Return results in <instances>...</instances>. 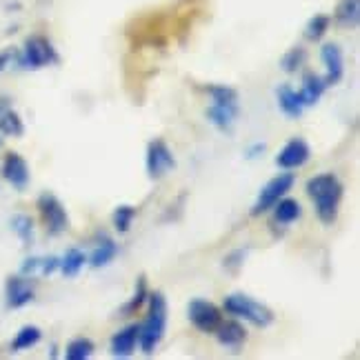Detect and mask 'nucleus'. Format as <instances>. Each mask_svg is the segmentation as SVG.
Masks as SVG:
<instances>
[{
    "label": "nucleus",
    "instance_id": "nucleus-1",
    "mask_svg": "<svg viewBox=\"0 0 360 360\" xmlns=\"http://www.w3.org/2000/svg\"><path fill=\"white\" fill-rule=\"evenodd\" d=\"M307 193L314 200L316 214L325 225H331L338 216L342 200V185L334 174H318L307 180Z\"/></svg>",
    "mask_w": 360,
    "mask_h": 360
},
{
    "label": "nucleus",
    "instance_id": "nucleus-2",
    "mask_svg": "<svg viewBox=\"0 0 360 360\" xmlns=\"http://www.w3.org/2000/svg\"><path fill=\"white\" fill-rule=\"evenodd\" d=\"M149 314L145 318V323L138 327V345L141 349L151 356L160 345L165 329H167V300L160 292L149 294Z\"/></svg>",
    "mask_w": 360,
    "mask_h": 360
},
{
    "label": "nucleus",
    "instance_id": "nucleus-3",
    "mask_svg": "<svg viewBox=\"0 0 360 360\" xmlns=\"http://www.w3.org/2000/svg\"><path fill=\"white\" fill-rule=\"evenodd\" d=\"M212 105L207 109V118H210L220 131H231L236 124L240 107H238V94L236 89L225 87V85H214L210 87Z\"/></svg>",
    "mask_w": 360,
    "mask_h": 360
},
{
    "label": "nucleus",
    "instance_id": "nucleus-4",
    "mask_svg": "<svg viewBox=\"0 0 360 360\" xmlns=\"http://www.w3.org/2000/svg\"><path fill=\"white\" fill-rule=\"evenodd\" d=\"M223 307L233 318H243V321L252 323L256 327H269L274 323L271 309H267L265 304H260L258 300L249 298L247 294H231V296H227Z\"/></svg>",
    "mask_w": 360,
    "mask_h": 360
},
{
    "label": "nucleus",
    "instance_id": "nucleus-5",
    "mask_svg": "<svg viewBox=\"0 0 360 360\" xmlns=\"http://www.w3.org/2000/svg\"><path fill=\"white\" fill-rule=\"evenodd\" d=\"M53 63H58V53L45 36L27 38L25 47L18 53V60H16V65L22 69H43Z\"/></svg>",
    "mask_w": 360,
    "mask_h": 360
},
{
    "label": "nucleus",
    "instance_id": "nucleus-6",
    "mask_svg": "<svg viewBox=\"0 0 360 360\" xmlns=\"http://www.w3.org/2000/svg\"><path fill=\"white\" fill-rule=\"evenodd\" d=\"M294 174L292 172H285V174H278L276 178H271L269 183L260 189V193H258V198H256V202H254V210H252V214L254 216H260V214H265V212H269L271 207L278 202L283 196H287V191L294 187Z\"/></svg>",
    "mask_w": 360,
    "mask_h": 360
},
{
    "label": "nucleus",
    "instance_id": "nucleus-7",
    "mask_svg": "<svg viewBox=\"0 0 360 360\" xmlns=\"http://www.w3.org/2000/svg\"><path fill=\"white\" fill-rule=\"evenodd\" d=\"M38 212L43 216V223L51 236H60L69 229V216L63 202L53 193H40L38 196Z\"/></svg>",
    "mask_w": 360,
    "mask_h": 360
},
{
    "label": "nucleus",
    "instance_id": "nucleus-8",
    "mask_svg": "<svg viewBox=\"0 0 360 360\" xmlns=\"http://www.w3.org/2000/svg\"><path fill=\"white\" fill-rule=\"evenodd\" d=\"M187 316H189L191 325L198 331H205V334H214L220 321H223V311H220L214 302L202 300V298H196L189 302Z\"/></svg>",
    "mask_w": 360,
    "mask_h": 360
},
{
    "label": "nucleus",
    "instance_id": "nucleus-9",
    "mask_svg": "<svg viewBox=\"0 0 360 360\" xmlns=\"http://www.w3.org/2000/svg\"><path fill=\"white\" fill-rule=\"evenodd\" d=\"M176 167V160L172 149L165 141H151L147 147V174L149 178L160 180Z\"/></svg>",
    "mask_w": 360,
    "mask_h": 360
},
{
    "label": "nucleus",
    "instance_id": "nucleus-10",
    "mask_svg": "<svg viewBox=\"0 0 360 360\" xmlns=\"http://www.w3.org/2000/svg\"><path fill=\"white\" fill-rule=\"evenodd\" d=\"M5 298L11 309H20L34 300V283L27 276H11L5 287Z\"/></svg>",
    "mask_w": 360,
    "mask_h": 360
},
{
    "label": "nucleus",
    "instance_id": "nucleus-11",
    "mask_svg": "<svg viewBox=\"0 0 360 360\" xmlns=\"http://www.w3.org/2000/svg\"><path fill=\"white\" fill-rule=\"evenodd\" d=\"M309 156H311L309 145L304 143L302 138H292V141H289L281 149V154H278V158H276V162H278L281 169H298L309 160Z\"/></svg>",
    "mask_w": 360,
    "mask_h": 360
},
{
    "label": "nucleus",
    "instance_id": "nucleus-12",
    "mask_svg": "<svg viewBox=\"0 0 360 360\" xmlns=\"http://www.w3.org/2000/svg\"><path fill=\"white\" fill-rule=\"evenodd\" d=\"M3 178L11 187H16L18 191H22L27 185H30V165L22 156H18L16 151L5 156L3 160Z\"/></svg>",
    "mask_w": 360,
    "mask_h": 360
},
{
    "label": "nucleus",
    "instance_id": "nucleus-13",
    "mask_svg": "<svg viewBox=\"0 0 360 360\" xmlns=\"http://www.w3.org/2000/svg\"><path fill=\"white\" fill-rule=\"evenodd\" d=\"M321 60L327 69V85H336V82H340L342 74H345V58H342V51L336 43H327L323 45L321 49Z\"/></svg>",
    "mask_w": 360,
    "mask_h": 360
},
{
    "label": "nucleus",
    "instance_id": "nucleus-14",
    "mask_svg": "<svg viewBox=\"0 0 360 360\" xmlns=\"http://www.w3.org/2000/svg\"><path fill=\"white\" fill-rule=\"evenodd\" d=\"M214 334L218 336V342L231 352H238L247 340V329L236 321H227V323L220 321V325L216 327Z\"/></svg>",
    "mask_w": 360,
    "mask_h": 360
},
{
    "label": "nucleus",
    "instance_id": "nucleus-15",
    "mask_svg": "<svg viewBox=\"0 0 360 360\" xmlns=\"http://www.w3.org/2000/svg\"><path fill=\"white\" fill-rule=\"evenodd\" d=\"M109 347H112L114 358H129L138 347V325H127L118 334H114Z\"/></svg>",
    "mask_w": 360,
    "mask_h": 360
},
{
    "label": "nucleus",
    "instance_id": "nucleus-16",
    "mask_svg": "<svg viewBox=\"0 0 360 360\" xmlns=\"http://www.w3.org/2000/svg\"><path fill=\"white\" fill-rule=\"evenodd\" d=\"M327 87H329V85H327V80H325L323 76L311 74V72H309V74H304V78H302V89L298 91L302 105H304V107L316 105L318 101H321V96L325 94Z\"/></svg>",
    "mask_w": 360,
    "mask_h": 360
},
{
    "label": "nucleus",
    "instance_id": "nucleus-17",
    "mask_svg": "<svg viewBox=\"0 0 360 360\" xmlns=\"http://www.w3.org/2000/svg\"><path fill=\"white\" fill-rule=\"evenodd\" d=\"M60 267V258L56 256H47V258H38V256H32L27 258L22 265H20V274L27 276V278H32V276H49Z\"/></svg>",
    "mask_w": 360,
    "mask_h": 360
},
{
    "label": "nucleus",
    "instance_id": "nucleus-18",
    "mask_svg": "<svg viewBox=\"0 0 360 360\" xmlns=\"http://www.w3.org/2000/svg\"><path fill=\"white\" fill-rule=\"evenodd\" d=\"M278 105L283 109V114L289 118H300L304 112V105L300 101V94L296 89H292L289 85H283L278 89Z\"/></svg>",
    "mask_w": 360,
    "mask_h": 360
},
{
    "label": "nucleus",
    "instance_id": "nucleus-19",
    "mask_svg": "<svg viewBox=\"0 0 360 360\" xmlns=\"http://www.w3.org/2000/svg\"><path fill=\"white\" fill-rule=\"evenodd\" d=\"M274 218H276V223H281V225H292V223H296V220L300 218V205H298V200H294V198H281L278 202H276L274 207Z\"/></svg>",
    "mask_w": 360,
    "mask_h": 360
},
{
    "label": "nucleus",
    "instance_id": "nucleus-20",
    "mask_svg": "<svg viewBox=\"0 0 360 360\" xmlns=\"http://www.w3.org/2000/svg\"><path fill=\"white\" fill-rule=\"evenodd\" d=\"M118 256V245L114 240H109V238H103V243L96 245V249L91 252L89 256V265L91 267H105L109 265L114 258Z\"/></svg>",
    "mask_w": 360,
    "mask_h": 360
},
{
    "label": "nucleus",
    "instance_id": "nucleus-21",
    "mask_svg": "<svg viewBox=\"0 0 360 360\" xmlns=\"http://www.w3.org/2000/svg\"><path fill=\"white\" fill-rule=\"evenodd\" d=\"M40 338H43V334H40V329L36 325H25L16 338L11 340V352H27L36 347V345L40 342Z\"/></svg>",
    "mask_w": 360,
    "mask_h": 360
},
{
    "label": "nucleus",
    "instance_id": "nucleus-22",
    "mask_svg": "<svg viewBox=\"0 0 360 360\" xmlns=\"http://www.w3.org/2000/svg\"><path fill=\"white\" fill-rule=\"evenodd\" d=\"M87 262V256L80 252V249H69V252L60 258V271L65 278H74V276H78V271L85 267Z\"/></svg>",
    "mask_w": 360,
    "mask_h": 360
},
{
    "label": "nucleus",
    "instance_id": "nucleus-23",
    "mask_svg": "<svg viewBox=\"0 0 360 360\" xmlns=\"http://www.w3.org/2000/svg\"><path fill=\"white\" fill-rule=\"evenodd\" d=\"M11 231L25 243V245H32L34 243V220L27 216V214H16L11 220Z\"/></svg>",
    "mask_w": 360,
    "mask_h": 360
},
{
    "label": "nucleus",
    "instance_id": "nucleus-24",
    "mask_svg": "<svg viewBox=\"0 0 360 360\" xmlns=\"http://www.w3.org/2000/svg\"><path fill=\"white\" fill-rule=\"evenodd\" d=\"M0 131L7 134V136H22L25 127H22V120L18 118V114L13 109H0Z\"/></svg>",
    "mask_w": 360,
    "mask_h": 360
},
{
    "label": "nucleus",
    "instance_id": "nucleus-25",
    "mask_svg": "<svg viewBox=\"0 0 360 360\" xmlns=\"http://www.w3.org/2000/svg\"><path fill=\"white\" fill-rule=\"evenodd\" d=\"M358 18H360V5H358V0H342L340 7H338V13H336V20L342 27H356L358 25Z\"/></svg>",
    "mask_w": 360,
    "mask_h": 360
},
{
    "label": "nucleus",
    "instance_id": "nucleus-26",
    "mask_svg": "<svg viewBox=\"0 0 360 360\" xmlns=\"http://www.w3.org/2000/svg\"><path fill=\"white\" fill-rule=\"evenodd\" d=\"M94 354V342L89 338H74L72 342L67 345V360H87Z\"/></svg>",
    "mask_w": 360,
    "mask_h": 360
},
{
    "label": "nucleus",
    "instance_id": "nucleus-27",
    "mask_svg": "<svg viewBox=\"0 0 360 360\" xmlns=\"http://www.w3.org/2000/svg\"><path fill=\"white\" fill-rule=\"evenodd\" d=\"M147 296H149L147 281H145V276H141V278H138V283H136V292H134L131 300L122 307V316H131V314H136L138 309L143 307V302L147 300Z\"/></svg>",
    "mask_w": 360,
    "mask_h": 360
},
{
    "label": "nucleus",
    "instance_id": "nucleus-28",
    "mask_svg": "<svg viewBox=\"0 0 360 360\" xmlns=\"http://www.w3.org/2000/svg\"><path fill=\"white\" fill-rule=\"evenodd\" d=\"M329 25H331V18L325 16V13H318V16H314V18L307 22V30H304V36H307L309 40H321V38L327 34Z\"/></svg>",
    "mask_w": 360,
    "mask_h": 360
},
{
    "label": "nucleus",
    "instance_id": "nucleus-29",
    "mask_svg": "<svg viewBox=\"0 0 360 360\" xmlns=\"http://www.w3.org/2000/svg\"><path fill=\"white\" fill-rule=\"evenodd\" d=\"M134 218H136V210L131 205H120L118 210L114 212V227L120 231V233H127L131 223H134Z\"/></svg>",
    "mask_w": 360,
    "mask_h": 360
},
{
    "label": "nucleus",
    "instance_id": "nucleus-30",
    "mask_svg": "<svg viewBox=\"0 0 360 360\" xmlns=\"http://www.w3.org/2000/svg\"><path fill=\"white\" fill-rule=\"evenodd\" d=\"M304 49L302 47H294V49H289L285 56H283V60H281V65H283V69L287 74H294V72H298L300 69V65L304 63Z\"/></svg>",
    "mask_w": 360,
    "mask_h": 360
},
{
    "label": "nucleus",
    "instance_id": "nucleus-31",
    "mask_svg": "<svg viewBox=\"0 0 360 360\" xmlns=\"http://www.w3.org/2000/svg\"><path fill=\"white\" fill-rule=\"evenodd\" d=\"M16 60H18V51L16 49L0 51V72H5V69H9L11 65H16Z\"/></svg>",
    "mask_w": 360,
    "mask_h": 360
},
{
    "label": "nucleus",
    "instance_id": "nucleus-32",
    "mask_svg": "<svg viewBox=\"0 0 360 360\" xmlns=\"http://www.w3.org/2000/svg\"><path fill=\"white\" fill-rule=\"evenodd\" d=\"M245 254H247V252H243V249H238V252H236V254H231V256H229V258L225 260V265H227L229 269H236V267L240 265V262H243Z\"/></svg>",
    "mask_w": 360,
    "mask_h": 360
},
{
    "label": "nucleus",
    "instance_id": "nucleus-33",
    "mask_svg": "<svg viewBox=\"0 0 360 360\" xmlns=\"http://www.w3.org/2000/svg\"><path fill=\"white\" fill-rule=\"evenodd\" d=\"M262 151H265V143H256L254 147H249L247 158H258V156H262Z\"/></svg>",
    "mask_w": 360,
    "mask_h": 360
}]
</instances>
